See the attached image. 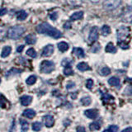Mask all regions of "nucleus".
Instances as JSON below:
<instances>
[{"label": "nucleus", "instance_id": "4468645a", "mask_svg": "<svg viewBox=\"0 0 132 132\" xmlns=\"http://www.w3.org/2000/svg\"><path fill=\"white\" fill-rule=\"evenodd\" d=\"M22 116L25 117H27V118L31 119L36 116V111L32 109H26L23 111Z\"/></svg>", "mask_w": 132, "mask_h": 132}, {"label": "nucleus", "instance_id": "c85d7f7f", "mask_svg": "<svg viewBox=\"0 0 132 132\" xmlns=\"http://www.w3.org/2000/svg\"><path fill=\"white\" fill-rule=\"evenodd\" d=\"M36 82V77L35 75H31L30 77H28L27 79L26 80L27 84H28V85L34 84Z\"/></svg>", "mask_w": 132, "mask_h": 132}, {"label": "nucleus", "instance_id": "ddd939ff", "mask_svg": "<svg viewBox=\"0 0 132 132\" xmlns=\"http://www.w3.org/2000/svg\"><path fill=\"white\" fill-rule=\"evenodd\" d=\"M73 55H75V56H77L78 58H84L85 56L84 50H82V48H79V47L73 48Z\"/></svg>", "mask_w": 132, "mask_h": 132}, {"label": "nucleus", "instance_id": "f03ea898", "mask_svg": "<svg viewBox=\"0 0 132 132\" xmlns=\"http://www.w3.org/2000/svg\"><path fill=\"white\" fill-rule=\"evenodd\" d=\"M24 32H25V28L22 27H21V26L12 27L8 29L7 36H8V38H10V39L16 40V39H19L20 37L23 35Z\"/></svg>", "mask_w": 132, "mask_h": 132}, {"label": "nucleus", "instance_id": "1a4fd4ad", "mask_svg": "<svg viewBox=\"0 0 132 132\" xmlns=\"http://www.w3.org/2000/svg\"><path fill=\"white\" fill-rule=\"evenodd\" d=\"M44 123L46 127H52L55 124V119L51 115H46L43 117Z\"/></svg>", "mask_w": 132, "mask_h": 132}, {"label": "nucleus", "instance_id": "423d86ee", "mask_svg": "<svg viewBox=\"0 0 132 132\" xmlns=\"http://www.w3.org/2000/svg\"><path fill=\"white\" fill-rule=\"evenodd\" d=\"M98 38V29L97 27H92L89 33V36H88V40L90 43H93L94 41H96Z\"/></svg>", "mask_w": 132, "mask_h": 132}, {"label": "nucleus", "instance_id": "c756f323", "mask_svg": "<svg viewBox=\"0 0 132 132\" xmlns=\"http://www.w3.org/2000/svg\"><path fill=\"white\" fill-rule=\"evenodd\" d=\"M41 126H42V124L40 122H38V121L34 122L32 124V130L35 131H39L41 129Z\"/></svg>", "mask_w": 132, "mask_h": 132}, {"label": "nucleus", "instance_id": "f257e3e1", "mask_svg": "<svg viewBox=\"0 0 132 132\" xmlns=\"http://www.w3.org/2000/svg\"><path fill=\"white\" fill-rule=\"evenodd\" d=\"M36 31L38 33H40V34L47 35L55 39L60 38L62 36V33L59 30H57L56 28L53 27L47 22H43V23L39 24L38 26L36 27Z\"/></svg>", "mask_w": 132, "mask_h": 132}, {"label": "nucleus", "instance_id": "a211bd4d", "mask_svg": "<svg viewBox=\"0 0 132 132\" xmlns=\"http://www.w3.org/2000/svg\"><path fill=\"white\" fill-rule=\"evenodd\" d=\"M108 84L111 86H113V87H119L121 82H120V79L117 77H111L110 79L108 80Z\"/></svg>", "mask_w": 132, "mask_h": 132}, {"label": "nucleus", "instance_id": "393cba45", "mask_svg": "<svg viewBox=\"0 0 132 132\" xmlns=\"http://www.w3.org/2000/svg\"><path fill=\"white\" fill-rule=\"evenodd\" d=\"M110 32H111V28H110L109 26H107V25H104V26L102 27V36H108L110 34Z\"/></svg>", "mask_w": 132, "mask_h": 132}, {"label": "nucleus", "instance_id": "c03bdc74", "mask_svg": "<svg viewBox=\"0 0 132 132\" xmlns=\"http://www.w3.org/2000/svg\"><path fill=\"white\" fill-rule=\"evenodd\" d=\"M0 82H1V78H0Z\"/></svg>", "mask_w": 132, "mask_h": 132}, {"label": "nucleus", "instance_id": "39448f33", "mask_svg": "<svg viewBox=\"0 0 132 132\" xmlns=\"http://www.w3.org/2000/svg\"><path fill=\"white\" fill-rule=\"evenodd\" d=\"M121 3V0H105L103 2V7L106 10L111 11L116 9Z\"/></svg>", "mask_w": 132, "mask_h": 132}, {"label": "nucleus", "instance_id": "6e6552de", "mask_svg": "<svg viewBox=\"0 0 132 132\" xmlns=\"http://www.w3.org/2000/svg\"><path fill=\"white\" fill-rule=\"evenodd\" d=\"M122 21L126 22H132V7H128L121 16Z\"/></svg>", "mask_w": 132, "mask_h": 132}, {"label": "nucleus", "instance_id": "79ce46f5", "mask_svg": "<svg viewBox=\"0 0 132 132\" xmlns=\"http://www.w3.org/2000/svg\"><path fill=\"white\" fill-rule=\"evenodd\" d=\"M77 130L78 131H85V128L84 127H78L77 128Z\"/></svg>", "mask_w": 132, "mask_h": 132}, {"label": "nucleus", "instance_id": "c9c22d12", "mask_svg": "<svg viewBox=\"0 0 132 132\" xmlns=\"http://www.w3.org/2000/svg\"><path fill=\"white\" fill-rule=\"evenodd\" d=\"M57 18H58V13H57V12H52V13L50 14V18H51V20H53V21L56 20Z\"/></svg>", "mask_w": 132, "mask_h": 132}, {"label": "nucleus", "instance_id": "37998d69", "mask_svg": "<svg viewBox=\"0 0 132 132\" xmlns=\"http://www.w3.org/2000/svg\"><path fill=\"white\" fill-rule=\"evenodd\" d=\"M123 131H132V128L130 127V128H126V129L123 130Z\"/></svg>", "mask_w": 132, "mask_h": 132}, {"label": "nucleus", "instance_id": "4be33fe9", "mask_svg": "<svg viewBox=\"0 0 132 132\" xmlns=\"http://www.w3.org/2000/svg\"><path fill=\"white\" fill-rule=\"evenodd\" d=\"M100 128H101V126H100V123H99L98 121L93 122L89 125V130H92V131L98 130H100Z\"/></svg>", "mask_w": 132, "mask_h": 132}, {"label": "nucleus", "instance_id": "0eeeda50", "mask_svg": "<svg viewBox=\"0 0 132 132\" xmlns=\"http://www.w3.org/2000/svg\"><path fill=\"white\" fill-rule=\"evenodd\" d=\"M54 45H47L43 48L42 52H41V55L43 57H50L52 55V54L54 53Z\"/></svg>", "mask_w": 132, "mask_h": 132}, {"label": "nucleus", "instance_id": "5701e85b", "mask_svg": "<svg viewBox=\"0 0 132 132\" xmlns=\"http://www.w3.org/2000/svg\"><path fill=\"white\" fill-rule=\"evenodd\" d=\"M80 102H81V103L84 106H88V105H90L91 104V102H92V99H91V97H82L81 100H80Z\"/></svg>", "mask_w": 132, "mask_h": 132}, {"label": "nucleus", "instance_id": "f3484780", "mask_svg": "<svg viewBox=\"0 0 132 132\" xmlns=\"http://www.w3.org/2000/svg\"><path fill=\"white\" fill-rule=\"evenodd\" d=\"M84 16V12H76L73 13V15L70 16V21H76V20H80Z\"/></svg>", "mask_w": 132, "mask_h": 132}, {"label": "nucleus", "instance_id": "58836bf2", "mask_svg": "<svg viewBox=\"0 0 132 132\" xmlns=\"http://www.w3.org/2000/svg\"><path fill=\"white\" fill-rule=\"evenodd\" d=\"M7 12V8H2V9H0V16H3L5 15Z\"/></svg>", "mask_w": 132, "mask_h": 132}, {"label": "nucleus", "instance_id": "e433bc0d", "mask_svg": "<svg viewBox=\"0 0 132 132\" xmlns=\"http://www.w3.org/2000/svg\"><path fill=\"white\" fill-rule=\"evenodd\" d=\"M70 63H71V60H69V59H64L62 61L61 64L63 66H67V65H70Z\"/></svg>", "mask_w": 132, "mask_h": 132}, {"label": "nucleus", "instance_id": "f8f14e48", "mask_svg": "<svg viewBox=\"0 0 132 132\" xmlns=\"http://www.w3.org/2000/svg\"><path fill=\"white\" fill-rule=\"evenodd\" d=\"M25 42L27 45H33L36 42V36L35 34H29L25 37Z\"/></svg>", "mask_w": 132, "mask_h": 132}, {"label": "nucleus", "instance_id": "4c0bfd02", "mask_svg": "<svg viewBox=\"0 0 132 132\" xmlns=\"http://www.w3.org/2000/svg\"><path fill=\"white\" fill-rule=\"evenodd\" d=\"M74 86H75V84L73 82H69L67 84V86H66V88H67V89H71L73 88H74Z\"/></svg>", "mask_w": 132, "mask_h": 132}, {"label": "nucleus", "instance_id": "72a5a7b5", "mask_svg": "<svg viewBox=\"0 0 132 132\" xmlns=\"http://www.w3.org/2000/svg\"><path fill=\"white\" fill-rule=\"evenodd\" d=\"M119 130V127L117 126H115V125H112L108 129H106V131H111V132H117V130Z\"/></svg>", "mask_w": 132, "mask_h": 132}, {"label": "nucleus", "instance_id": "cd10ccee", "mask_svg": "<svg viewBox=\"0 0 132 132\" xmlns=\"http://www.w3.org/2000/svg\"><path fill=\"white\" fill-rule=\"evenodd\" d=\"M111 73V69L108 67H103L100 70V74L102 76H107Z\"/></svg>", "mask_w": 132, "mask_h": 132}, {"label": "nucleus", "instance_id": "7c9ffc66", "mask_svg": "<svg viewBox=\"0 0 132 132\" xmlns=\"http://www.w3.org/2000/svg\"><path fill=\"white\" fill-rule=\"evenodd\" d=\"M27 55L31 58H36V52L33 48H30L27 51Z\"/></svg>", "mask_w": 132, "mask_h": 132}, {"label": "nucleus", "instance_id": "473e14b6", "mask_svg": "<svg viewBox=\"0 0 132 132\" xmlns=\"http://www.w3.org/2000/svg\"><path fill=\"white\" fill-rule=\"evenodd\" d=\"M119 45H120V47H121V49L123 50H126L129 48V44H128L127 42H126L125 40L124 41H119Z\"/></svg>", "mask_w": 132, "mask_h": 132}, {"label": "nucleus", "instance_id": "6ab92c4d", "mask_svg": "<svg viewBox=\"0 0 132 132\" xmlns=\"http://www.w3.org/2000/svg\"><path fill=\"white\" fill-rule=\"evenodd\" d=\"M58 49L61 52H65L66 51L69 50V45L66 42H64V41H61V42L58 44Z\"/></svg>", "mask_w": 132, "mask_h": 132}, {"label": "nucleus", "instance_id": "f704fd0d", "mask_svg": "<svg viewBox=\"0 0 132 132\" xmlns=\"http://www.w3.org/2000/svg\"><path fill=\"white\" fill-rule=\"evenodd\" d=\"M93 86V79H88V81H87V82H86L87 88L92 89Z\"/></svg>", "mask_w": 132, "mask_h": 132}, {"label": "nucleus", "instance_id": "bb28decb", "mask_svg": "<svg viewBox=\"0 0 132 132\" xmlns=\"http://www.w3.org/2000/svg\"><path fill=\"white\" fill-rule=\"evenodd\" d=\"M7 104V99L5 98V97H4L3 95L0 94V107H2V108H6Z\"/></svg>", "mask_w": 132, "mask_h": 132}, {"label": "nucleus", "instance_id": "7ed1b4c3", "mask_svg": "<svg viewBox=\"0 0 132 132\" xmlns=\"http://www.w3.org/2000/svg\"><path fill=\"white\" fill-rule=\"evenodd\" d=\"M40 70L43 73H51L52 71L55 70V64L52 61L44 60L40 64Z\"/></svg>", "mask_w": 132, "mask_h": 132}, {"label": "nucleus", "instance_id": "2f4dec72", "mask_svg": "<svg viewBox=\"0 0 132 132\" xmlns=\"http://www.w3.org/2000/svg\"><path fill=\"white\" fill-rule=\"evenodd\" d=\"M21 71L22 70L21 69H12L9 72H7V76H11V75H13V74H16V73H21Z\"/></svg>", "mask_w": 132, "mask_h": 132}, {"label": "nucleus", "instance_id": "ea45409f", "mask_svg": "<svg viewBox=\"0 0 132 132\" xmlns=\"http://www.w3.org/2000/svg\"><path fill=\"white\" fill-rule=\"evenodd\" d=\"M24 45H19V46L18 47V48H16V51H18V53H22V51H23V50H24Z\"/></svg>", "mask_w": 132, "mask_h": 132}, {"label": "nucleus", "instance_id": "412c9836", "mask_svg": "<svg viewBox=\"0 0 132 132\" xmlns=\"http://www.w3.org/2000/svg\"><path fill=\"white\" fill-rule=\"evenodd\" d=\"M27 18V13L23 10L19 11L18 13H16V19L19 21H24Z\"/></svg>", "mask_w": 132, "mask_h": 132}, {"label": "nucleus", "instance_id": "b1692460", "mask_svg": "<svg viewBox=\"0 0 132 132\" xmlns=\"http://www.w3.org/2000/svg\"><path fill=\"white\" fill-rule=\"evenodd\" d=\"M20 123H21V129H22V131H27L29 128V124L27 121L22 119L20 120Z\"/></svg>", "mask_w": 132, "mask_h": 132}, {"label": "nucleus", "instance_id": "a19ab883", "mask_svg": "<svg viewBox=\"0 0 132 132\" xmlns=\"http://www.w3.org/2000/svg\"><path fill=\"white\" fill-rule=\"evenodd\" d=\"M64 27L65 29H69L70 27H71V23H70V22H65L64 25Z\"/></svg>", "mask_w": 132, "mask_h": 132}, {"label": "nucleus", "instance_id": "2eb2a0df", "mask_svg": "<svg viewBox=\"0 0 132 132\" xmlns=\"http://www.w3.org/2000/svg\"><path fill=\"white\" fill-rule=\"evenodd\" d=\"M77 69L79 70V71H82V72L87 71V70H91L90 66H88V64L87 63H85V62H81V63L78 64Z\"/></svg>", "mask_w": 132, "mask_h": 132}, {"label": "nucleus", "instance_id": "9b49d317", "mask_svg": "<svg viewBox=\"0 0 132 132\" xmlns=\"http://www.w3.org/2000/svg\"><path fill=\"white\" fill-rule=\"evenodd\" d=\"M32 101V97L31 96H28V95H24V96L21 97L20 98V102L22 106H28L29 104H31V102Z\"/></svg>", "mask_w": 132, "mask_h": 132}, {"label": "nucleus", "instance_id": "9d476101", "mask_svg": "<svg viewBox=\"0 0 132 132\" xmlns=\"http://www.w3.org/2000/svg\"><path fill=\"white\" fill-rule=\"evenodd\" d=\"M84 115L88 118L90 119H96L98 116V111L96 109H88L84 111Z\"/></svg>", "mask_w": 132, "mask_h": 132}, {"label": "nucleus", "instance_id": "20e7f679", "mask_svg": "<svg viewBox=\"0 0 132 132\" xmlns=\"http://www.w3.org/2000/svg\"><path fill=\"white\" fill-rule=\"evenodd\" d=\"M130 29L127 27H121L120 28H118V30L117 31L118 40L119 41L126 40V39L130 36Z\"/></svg>", "mask_w": 132, "mask_h": 132}, {"label": "nucleus", "instance_id": "a878e982", "mask_svg": "<svg viewBox=\"0 0 132 132\" xmlns=\"http://www.w3.org/2000/svg\"><path fill=\"white\" fill-rule=\"evenodd\" d=\"M64 75H66V76L72 75V74L73 73V69H72V67H71V66H70V65L64 66Z\"/></svg>", "mask_w": 132, "mask_h": 132}, {"label": "nucleus", "instance_id": "dca6fc26", "mask_svg": "<svg viewBox=\"0 0 132 132\" xmlns=\"http://www.w3.org/2000/svg\"><path fill=\"white\" fill-rule=\"evenodd\" d=\"M12 52V47L9 45H6L4 46L2 50V53H1V57L2 58H6L10 55Z\"/></svg>", "mask_w": 132, "mask_h": 132}, {"label": "nucleus", "instance_id": "aec40b11", "mask_svg": "<svg viewBox=\"0 0 132 132\" xmlns=\"http://www.w3.org/2000/svg\"><path fill=\"white\" fill-rule=\"evenodd\" d=\"M105 51L107 53H112V54H114V53L117 52V48H116V46L112 43H108V44L106 45Z\"/></svg>", "mask_w": 132, "mask_h": 132}]
</instances>
